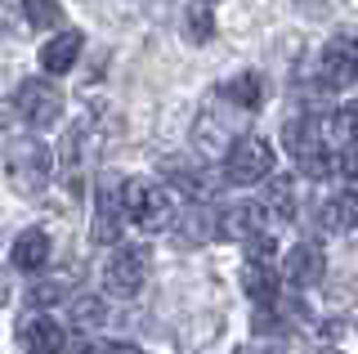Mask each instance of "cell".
<instances>
[{
    "instance_id": "cell-5",
    "label": "cell",
    "mask_w": 358,
    "mask_h": 354,
    "mask_svg": "<svg viewBox=\"0 0 358 354\" xmlns=\"http://www.w3.org/2000/svg\"><path fill=\"white\" fill-rule=\"evenodd\" d=\"M282 139H287V153L296 157V166L305 175H327L331 171V153H327V143H322V121L291 117L282 126Z\"/></svg>"
},
{
    "instance_id": "cell-22",
    "label": "cell",
    "mask_w": 358,
    "mask_h": 354,
    "mask_svg": "<svg viewBox=\"0 0 358 354\" xmlns=\"http://www.w3.org/2000/svg\"><path fill=\"white\" fill-rule=\"evenodd\" d=\"M197 5H215V0H197Z\"/></svg>"
},
{
    "instance_id": "cell-17",
    "label": "cell",
    "mask_w": 358,
    "mask_h": 354,
    "mask_svg": "<svg viewBox=\"0 0 358 354\" xmlns=\"http://www.w3.org/2000/svg\"><path fill=\"white\" fill-rule=\"evenodd\" d=\"M260 94H264V81H260V72H242V76H233V81L224 85V104H238L242 113L260 108Z\"/></svg>"
},
{
    "instance_id": "cell-15",
    "label": "cell",
    "mask_w": 358,
    "mask_h": 354,
    "mask_svg": "<svg viewBox=\"0 0 358 354\" xmlns=\"http://www.w3.org/2000/svg\"><path fill=\"white\" fill-rule=\"evenodd\" d=\"M76 54H81V31H59L54 41L41 45V68L50 76H63L76 68Z\"/></svg>"
},
{
    "instance_id": "cell-4",
    "label": "cell",
    "mask_w": 358,
    "mask_h": 354,
    "mask_svg": "<svg viewBox=\"0 0 358 354\" xmlns=\"http://www.w3.org/2000/svg\"><path fill=\"white\" fill-rule=\"evenodd\" d=\"M148 264H152V251L148 247L117 242V247H112V256H108V264H103V292L117 296V301L139 296V287L148 283Z\"/></svg>"
},
{
    "instance_id": "cell-8",
    "label": "cell",
    "mask_w": 358,
    "mask_h": 354,
    "mask_svg": "<svg viewBox=\"0 0 358 354\" xmlns=\"http://www.w3.org/2000/svg\"><path fill=\"white\" fill-rule=\"evenodd\" d=\"M215 234L220 238H229V242H260L268 238V206L260 202H233V206H224L220 220H215Z\"/></svg>"
},
{
    "instance_id": "cell-1",
    "label": "cell",
    "mask_w": 358,
    "mask_h": 354,
    "mask_svg": "<svg viewBox=\"0 0 358 354\" xmlns=\"http://www.w3.org/2000/svg\"><path fill=\"white\" fill-rule=\"evenodd\" d=\"M5 180L18 197H41L54 180V153L45 148V139L14 135L5 143Z\"/></svg>"
},
{
    "instance_id": "cell-11",
    "label": "cell",
    "mask_w": 358,
    "mask_h": 354,
    "mask_svg": "<svg viewBox=\"0 0 358 354\" xmlns=\"http://www.w3.org/2000/svg\"><path fill=\"white\" fill-rule=\"evenodd\" d=\"M282 274H287V283L296 287V292H309V287H318L322 274H327V256H322L318 242H296V247L287 251Z\"/></svg>"
},
{
    "instance_id": "cell-7",
    "label": "cell",
    "mask_w": 358,
    "mask_h": 354,
    "mask_svg": "<svg viewBox=\"0 0 358 354\" xmlns=\"http://www.w3.org/2000/svg\"><path fill=\"white\" fill-rule=\"evenodd\" d=\"M121 189H126V180H112V175H103V180H99L94 225H90V242H94V247H117L121 220H126V206H121Z\"/></svg>"
},
{
    "instance_id": "cell-3",
    "label": "cell",
    "mask_w": 358,
    "mask_h": 354,
    "mask_svg": "<svg viewBox=\"0 0 358 354\" xmlns=\"http://www.w3.org/2000/svg\"><path fill=\"white\" fill-rule=\"evenodd\" d=\"M273 143L260 139V135H242L238 143L229 148V157H224V184H233V189H251V184H264L268 175H273Z\"/></svg>"
},
{
    "instance_id": "cell-19",
    "label": "cell",
    "mask_w": 358,
    "mask_h": 354,
    "mask_svg": "<svg viewBox=\"0 0 358 354\" xmlns=\"http://www.w3.org/2000/svg\"><path fill=\"white\" fill-rule=\"evenodd\" d=\"M210 31H215V18H210L206 5H193V14L184 18V41H193V45H206Z\"/></svg>"
},
{
    "instance_id": "cell-18",
    "label": "cell",
    "mask_w": 358,
    "mask_h": 354,
    "mask_svg": "<svg viewBox=\"0 0 358 354\" xmlns=\"http://www.w3.org/2000/svg\"><path fill=\"white\" fill-rule=\"evenodd\" d=\"M22 14H27V23L45 31V27H59L63 23V9H59V0H22Z\"/></svg>"
},
{
    "instance_id": "cell-9",
    "label": "cell",
    "mask_w": 358,
    "mask_h": 354,
    "mask_svg": "<svg viewBox=\"0 0 358 354\" xmlns=\"http://www.w3.org/2000/svg\"><path fill=\"white\" fill-rule=\"evenodd\" d=\"M318 76H322L327 90H350L358 81V41L354 36H331L327 45H322Z\"/></svg>"
},
{
    "instance_id": "cell-13",
    "label": "cell",
    "mask_w": 358,
    "mask_h": 354,
    "mask_svg": "<svg viewBox=\"0 0 358 354\" xmlns=\"http://www.w3.org/2000/svg\"><path fill=\"white\" fill-rule=\"evenodd\" d=\"M45 260H50V234L45 229H22L14 238V247H9V264L22 274H36L45 269Z\"/></svg>"
},
{
    "instance_id": "cell-21",
    "label": "cell",
    "mask_w": 358,
    "mask_h": 354,
    "mask_svg": "<svg viewBox=\"0 0 358 354\" xmlns=\"http://www.w3.org/2000/svg\"><path fill=\"white\" fill-rule=\"evenodd\" d=\"M81 354H143V350L126 346V341H94V346H85Z\"/></svg>"
},
{
    "instance_id": "cell-14",
    "label": "cell",
    "mask_w": 358,
    "mask_h": 354,
    "mask_svg": "<svg viewBox=\"0 0 358 354\" xmlns=\"http://www.w3.org/2000/svg\"><path fill=\"white\" fill-rule=\"evenodd\" d=\"M318 225L327 229V234H350L358 229V193H336V197H322L318 206Z\"/></svg>"
},
{
    "instance_id": "cell-2",
    "label": "cell",
    "mask_w": 358,
    "mask_h": 354,
    "mask_svg": "<svg viewBox=\"0 0 358 354\" xmlns=\"http://www.w3.org/2000/svg\"><path fill=\"white\" fill-rule=\"evenodd\" d=\"M121 206H126V220L143 234H162V229L175 225V197L171 189H162L152 180H126Z\"/></svg>"
},
{
    "instance_id": "cell-6",
    "label": "cell",
    "mask_w": 358,
    "mask_h": 354,
    "mask_svg": "<svg viewBox=\"0 0 358 354\" xmlns=\"http://www.w3.org/2000/svg\"><path fill=\"white\" fill-rule=\"evenodd\" d=\"M14 113L27 121V126H54V121L63 117V94H59V85H50V81H22L18 90H14Z\"/></svg>"
},
{
    "instance_id": "cell-10",
    "label": "cell",
    "mask_w": 358,
    "mask_h": 354,
    "mask_svg": "<svg viewBox=\"0 0 358 354\" xmlns=\"http://www.w3.org/2000/svg\"><path fill=\"white\" fill-rule=\"evenodd\" d=\"M233 121L229 117H220V104H206L197 113V126H193V143H197V153L201 157H224V148H233Z\"/></svg>"
},
{
    "instance_id": "cell-12",
    "label": "cell",
    "mask_w": 358,
    "mask_h": 354,
    "mask_svg": "<svg viewBox=\"0 0 358 354\" xmlns=\"http://www.w3.org/2000/svg\"><path fill=\"white\" fill-rule=\"evenodd\" d=\"M63 327L54 323L50 314H27L18 323V346L27 350V354H59L63 350Z\"/></svg>"
},
{
    "instance_id": "cell-16",
    "label": "cell",
    "mask_w": 358,
    "mask_h": 354,
    "mask_svg": "<svg viewBox=\"0 0 358 354\" xmlns=\"http://www.w3.org/2000/svg\"><path fill=\"white\" fill-rule=\"evenodd\" d=\"M242 292L251 296V301H260V309L273 305L278 301V274H273V264H268V260H246L242 264Z\"/></svg>"
},
{
    "instance_id": "cell-20",
    "label": "cell",
    "mask_w": 358,
    "mask_h": 354,
    "mask_svg": "<svg viewBox=\"0 0 358 354\" xmlns=\"http://www.w3.org/2000/svg\"><path fill=\"white\" fill-rule=\"evenodd\" d=\"M72 314H76V323L94 327V323H103V301H99V296H76V301H72Z\"/></svg>"
}]
</instances>
